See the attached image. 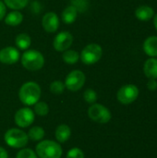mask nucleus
I'll list each match as a JSON object with an SVG mask.
<instances>
[{"label":"nucleus","instance_id":"obj_1","mask_svg":"<svg viewBox=\"0 0 157 158\" xmlns=\"http://www.w3.org/2000/svg\"><path fill=\"white\" fill-rule=\"evenodd\" d=\"M19 97L22 104L26 106H33L41 97V87L34 81L25 82L19 91Z\"/></svg>","mask_w":157,"mask_h":158},{"label":"nucleus","instance_id":"obj_2","mask_svg":"<svg viewBox=\"0 0 157 158\" xmlns=\"http://www.w3.org/2000/svg\"><path fill=\"white\" fill-rule=\"evenodd\" d=\"M23 68L30 71H36L41 69L44 65L43 55L34 49L26 50L20 57Z\"/></svg>","mask_w":157,"mask_h":158},{"label":"nucleus","instance_id":"obj_3","mask_svg":"<svg viewBox=\"0 0 157 158\" xmlns=\"http://www.w3.org/2000/svg\"><path fill=\"white\" fill-rule=\"evenodd\" d=\"M36 155L40 158H60L62 156V148L59 143L45 140L36 146Z\"/></svg>","mask_w":157,"mask_h":158},{"label":"nucleus","instance_id":"obj_4","mask_svg":"<svg viewBox=\"0 0 157 158\" xmlns=\"http://www.w3.org/2000/svg\"><path fill=\"white\" fill-rule=\"evenodd\" d=\"M6 143L12 148H23L28 144V134L19 129L8 130L4 136Z\"/></svg>","mask_w":157,"mask_h":158},{"label":"nucleus","instance_id":"obj_5","mask_svg":"<svg viewBox=\"0 0 157 158\" xmlns=\"http://www.w3.org/2000/svg\"><path fill=\"white\" fill-rule=\"evenodd\" d=\"M103 56V49L97 44H87L80 54V59L85 65H93L97 63Z\"/></svg>","mask_w":157,"mask_h":158},{"label":"nucleus","instance_id":"obj_6","mask_svg":"<svg viewBox=\"0 0 157 158\" xmlns=\"http://www.w3.org/2000/svg\"><path fill=\"white\" fill-rule=\"evenodd\" d=\"M85 81H86L85 74L81 70L75 69L70 71L67 75L64 83L68 90L71 92H77L83 87Z\"/></svg>","mask_w":157,"mask_h":158},{"label":"nucleus","instance_id":"obj_7","mask_svg":"<svg viewBox=\"0 0 157 158\" xmlns=\"http://www.w3.org/2000/svg\"><path fill=\"white\" fill-rule=\"evenodd\" d=\"M88 116L94 122L101 124H105L111 119L110 111L100 104H93L88 109Z\"/></svg>","mask_w":157,"mask_h":158},{"label":"nucleus","instance_id":"obj_8","mask_svg":"<svg viewBox=\"0 0 157 158\" xmlns=\"http://www.w3.org/2000/svg\"><path fill=\"white\" fill-rule=\"evenodd\" d=\"M139 96V89L133 84H127L122 86L118 94V100L123 105H129L133 103Z\"/></svg>","mask_w":157,"mask_h":158},{"label":"nucleus","instance_id":"obj_9","mask_svg":"<svg viewBox=\"0 0 157 158\" xmlns=\"http://www.w3.org/2000/svg\"><path fill=\"white\" fill-rule=\"evenodd\" d=\"M73 35L69 31H60L56 35L53 41V46L57 52H64L71 46Z\"/></svg>","mask_w":157,"mask_h":158},{"label":"nucleus","instance_id":"obj_10","mask_svg":"<svg viewBox=\"0 0 157 158\" xmlns=\"http://www.w3.org/2000/svg\"><path fill=\"white\" fill-rule=\"evenodd\" d=\"M35 116L33 111L29 107H22L15 114V123L20 128H27L34 121Z\"/></svg>","mask_w":157,"mask_h":158},{"label":"nucleus","instance_id":"obj_11","mask_svg":"<svg viewBox=\"0 0 157 158\" xmlns=\"http://www.w3.org/2000/svg\"><path fill=\"white\" fill-rule=\"evenodd\" d=\"M20 58L19 49L14 46H6L0 50V62L6 65L17 63Z\"/></svg>","mask_w":157,"mask_h":158},{"label":"nucleus","instance_id":"obj_12","mask_svg":"<svg viewBox=\"0 0 157 158\" xmlns=\"http://www.w3.org/2000/svg\"><path fill=\"white\" fill-rule=\"evenodd\" d=\"M42 25L45 31L49 33L56 32L59 28V18L55 12H47L42 19Z\"/></svg>","mask_w":157,"mask_h":158},{"label":"nucleus","instance_id":"obj_13","mask_svg":"<svg viewBox=\"0 0 157 158\" xmlns=\"http://www.w3.org/2000/svg\"><path fill=\"white\" fill-rule=\"evenodd\" d=\"M78 17V9L75 6H67L61 15L62 21L65 24H72L75 22Z\"/></svg>","mask_w":157,"mask_h":158},{"label":"nucleus","instance_id":"obj_14","mask_svg":"<svg viewBox=\"0 0 157 158\" xmlns=\"http://www.w3.org/2000/svg\"><path fill=\"white\" fill-rule=\"evenodd\" d=\"M143 50L146 55L155 57L157 56V37L151 36L148 37L143 44Z\"/></svg>","mask_w":157,"mask_h":158},{"label":"nucleus","instance_id":"obj_15","mask_svg":"<svg viewBox=\"0 0 157 158\" xmlns=\"http://www.w3.org/2000/svg\"><path fill=\"white\" fill-rule=\"evenodd\" d=\"M154 9L149 6H141L135 11V16L138 19L142 21L150 20L154 17Z\"/></svg>","mask_w":157,"mask_h":158},{"label":"nucleus","instance_id":"obj_16","mask_svg":"<svg viewBox=\"0 0 157 158\" xmlns=\"http://www.w3.org/2000/svg\"><path fill=\"white\" fill-rule=\"evenodd\" d=\"M143 71L144 74L146 75V77H148L149 79H157V59L156 58H150L148 59L145 64H144V68H143Z\"/></svg>","mask_w":157,"mask_h":158},{"label":"nucleus","instance_id":"obj_17","mask_svg":"<svg viewBox=\"0 0 157 158\" xmlns=\"http://www.w3.org/2000/svg\"><path fill=\"white\" fill-rule=\"evenodd\" d=\"M22 20L23 15L19 10H13L5 17V23L9 26H18L21 24Z\"/></svg>","mask_w":157,"mask_h":158},{"label":"nucleus","instance_id":"obj_18","mask_svg":"<svg viewBox=\"0 0 157 158\" xmlns=\"http://www.w3.org/2000/svg\"><path fill=\"white\" fill-rule=\"evenodd\" d=\"M71 135L70 128L68 125H59L56 130V139L58 143H66Z\"/></svg>","mask_w":157,"mask_h":158},{"label":"nucleus","instance_id":"obj_19","mask_svg":"<svg viewBox=\"0 0 157 158\" xmlns=\"http://www.w3.org/2000/svg\"><path fill=\"white\" fill-rule=\"evenodd\" d=\"M16 46L20 50H27L31 44V36L28 33H19L15 38Z\"/></svg>","mask_w":157,"mask_h":158},{"label":"nucleus","instance_id":"obj_20","mask_svg":"<svg viewBox=\"0 0 157 158\" xmlns=\"http://www.w3.org/2000/svg\"><path fill=\"white\" fill-rule=\"evenodd\" d=\"M62 58H63V61L65 63L69 64V65H73V64H76L80 60V54L77 51L68 49V50L63 52Z\"/></svg>","mask_w":157,"mask_h":158},{"label":"nucleus","instance_id":"obj_21","mask_svg":"<svg viewBox=\"0 0 157 158\" xmlns=\"http://www.w3.org/2000/svg\"><path fill=\"white\" fill-rule=\"evenodd\" d=\"M44 134H45L44 130H43L42 127L36 126V127H32V128L29 131V132H28V137H29V139H31V141L36 142V141H41V140L44 137Z\"/></svg>","mask_w":157,"mask_h":158},{"label":"nucleus","instance_id":"obj_22","mask_svg":"<svg viewBox=\"0 0 157 158\" xmlns=\"http://www.w3.org/2000/svg\"><path fill=\"white\" fill-rule=\"evenodd\" d=\"M6 7H9L13 10H20L27 6L29 0H4Z\"/></svg>","mask_w":157,"mask_h":158},{"label":"nucleus","instance_id":"obj_23","mask_svg":"<svg viewBox=\"0 0 157 158\" xmlns=\"http://www.w3.org/2000/svg\"><path fill=\"white\" fill-rule=\"evenodd\" d=\"M34 112L41 117H44L49 113V106L45 102H37L34 105Z\"/></svg>","mask_w":157,"mask_h":158},{"label":"nucleus","instance_id":"obj_24","mask_svg":"<svg viewBox=\"0 0 157 158\" xmlns=\"http://www.w3.org/2000/svg\"><path fill=\"white\" fill-rule=\"evenodd\" d=\"M66 89L65 83L61 81H55L50 84V92L54 94H61Z\"/></svg>","mask_w":157,"mask_h":158},{"label":"nucleus","instance_id":"obj_25","mask_svg":"<svg viewBox=\"0 0 157 158\" xmlns=\"http://www.w3.org/2000/svg\"><path fill=\"white\" fill-rule=\"evenodd\" d=\"M84 100L89 104H94L97 100V94L93 89H87L83 94Z\"/></svg>","mask_w":157,"mask_h":158},{"label":"nucleus","instance_id":"obj_26","mask_svg":"<svg viewBox=\"0 0 157 158\" xmlns=\"http://www.w3.org/2000/svg\"><path fill=\"white\" fill-rule=\"evenodd\" d=\"M16 158H37V155L31 149L26 148L18 152Z\"/></svg>","mask_w":157,"mask_h":158},{"label":"nucleus","instance_id":"obj_27","mask_svg":"<svg viewBox=\"0 0 157 158\" xmlns=\"http://www.w3.org/2000/svg\"><path fill=\"white\" fill-rule=\"evenodd\" d=\"M67 158H84V154L80 148H72L68 151Z\"/></svg>","mask_w":157,"mask_h":158},{"label":"nucleus","instance_id":"obj_28","mask_svg":"<svg viewBox=\"0 0 157 158\" xmlns=\"http://www.w3.org/2000/svg\"><path fill=\"white\" fill-rule=\"evenodd\" d=\"M6 15V6L0 0V20H2Z\"/></svg>","mask_w":157,"mask_h":158},{"label":"nucleus","instance_id":"obj_29","mask_svg":"<svg viewBox=\"0 0 157 158\" xmlns=\"http://www.w3.org/2000/svg\"><path fill=\"white\" fill-rule=\"evenodd\" d=\"M147 87L150 91H155L157 89V81L155 79H150L147 83Z\"/></svg>","mask_w":157,"mask_h":158},{"label":"nucleus","instance_id":"obj_30","mask_svg":"<svg viewBox=\"0 0 157 158\" xmlns=\"http://www.w3.org/2000/svg\"><path fill=\"white\" fill-rule=\"evenodd\" d=\"M7 157H8V156H7V152H6L4 148L0 147V158H7Z\"/></svg>","mask_w":157,"mask_h":158},{"label":"nucleus","instance_id":"obj_31","mask_svg":"<svg viewBox=\"0 0 157 158\" xmlns=\"http://www.w3.org/2000/svg\"><path fill=\"white\" fill-rule=\"evenodd\" d=\"M155 26L157 30V15H155Z\"/></svg>","mask_w":157,"mask_h":158}]
</instances>
